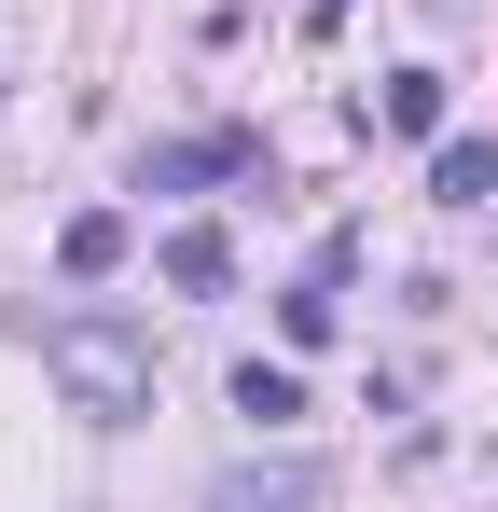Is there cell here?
I'll return each instance as SVG.
<instances>
[{
    "mask_svg": "<svg viewBox=\"0 0 498 512\" xmlns=\"http://www.w3.org/2000/svg\"><path fill=\"white\" fill-rule=\"evenodd\" d=\"M56 388H70L97 429H125V416H153V346L125 333V319H56Z\"/></svg>",
    "mask_w": 498,
    "mask_h": 512,
    "instance_id": "1",
    "label": "cell"
},
{
    "mask_svg": "<svg viewBox=\"0 0 498 512\" xmlns=\"http://www.w3.org/2000/svg\"><path fill=\"white\" fill-rule=\"evenodd\" d=\"M208 180H263V139L249 125H194V139L139 153V194H208Z\"/></svg>",
    "mask_w": 498,
    "mask_h": 512,
    "instance_id": "2",
    "label": "cell"
},
{
    "mask_svg": "<svg viewBox=\"0 0 498 512\" xmlns=\"http://www.w3.org/2000/svg\"><path fill=\"white\" fill-rule=\"evenodd\" d=\"M319 499H332L319 457H249V471H222V485H208V512H319Z\"/></svg>",
    "mask_w": 498,
    "mask_h": 512,
    "instance_id": "3",
    "label": "cell"
},
{
    "mask_svg": "<svg viewBox=\"0 0 498 512\" xmlns=\"http://www.w3.org/2000/svg\"><path fill=\"white\" fill-rule=\"evenodd\" d=\"M153 263H166V291H194V305H208V291H236V236H222V222H180Z\"/></svg>",
    "mask_w": 498,
    "mask_h": 512,
    "instance_id": "4",
    "label": "cell"
},
{
    "mask_svg": "<svg viewBox=\"0 0 498 512\" xmlns=\"http://www.w3.org/2000/svg\"><path fill=\"white\" fill-rule=\"evenodd\" d=\"M429 194H443V208H485L498 194V125L485 139H443V153H429Z\"/></svg>",
    "mask_w": 498,
    "mask_h": 512,
    "instance_id": "5",
    "label": "cell"
},
{
    "mask_svg": "<svg viewBox=\"0 0 498 512\" xmlns=\"http://www.w3.org/2000/svg\"><path fill=\"white\" fill-rule=\"evenodd\" d=\"M236 416L249 429H291L305 416V374H291V360H236Z\"/></svg>",
    "mask_w": 498,
    "mask_h": 512,
    "instance_id": "6",
    "label": "cell"
},
{
    "mask_svg": "<svg viewBox=\"0 0 498 512\" xmlns=\"http://www.w3.org/2000/svg\"><path fill=\"white\" fill-rule=\"evenodd\" d=\"M374 125H388V139H429V125H443V70H388V84H374Z\"/></svg>",
    "mask_w": 498,
    "mask_h": 512,
    "instance_id": "7",
    "label": "cell"
},
{
    "mask_svg": "<svg viewBox=\"0 0 498 512\" xmlns=\"http://www.w3.org/2000/svg\"><path fill=\"white\" fill-rule=\"evenodd\" d=\"M56 263H70V277H111V263H125V208H70Z\"/></svg>",
    "mask_w": 498,
    "mask_h": 512,
    "instance_id": "8",
    "label": "cell"
},
{
    "mask_svg": "<svg viewBox=\"0 0 498 512\" xmlns=\"http://www.w3.org/2000/svg\"><path fill=\"white\" fill-rule=\"evenodd\" d=\"M277 333H291V346H332V333H346V305H332V277H305V291L277 305Z\"/></svg>",
    "mask_w": 498,
    "mask_h": 512,
    "instance_id": "9",
    "label": "cell"
},
{
    "mask_svg": "<svg viewBox=\"0 0 498 512\" xmlns=\"http://www.w3.org/2000/svg\"><path fill=\"white\" fill-rule=\"evenodd\" d=\"M305 28H319V42H332V28H346V0H305Z\"/></svg>",
    "mask_w": 498,
    "mask_h": 512,
    "instance_id": "10",
    "label": "cell"
}]
</instances>
